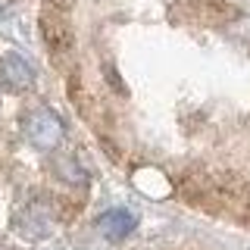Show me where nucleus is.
Listing matches in <instances>:
<instances>
[{"mask_svg": "<svg viewBox=\"0 0 250 250\" xmlns=\"http://www.w3.org/2000/svg\"><path fill=\"white\" fill-rule=\"evenodd\" d=\"M38 28H41L44 47L50 50L53 60H66L75 47L72 38V19H69V6L66 0H44L41 13H38Z\"/></svg>", "mask_w": 250, "mask_h": 250, "instance_id": "1", "label": "nucleus"}, {"mask_svg": "<svg viewBox=\"0 0 250 250\" xmlns=\"http://www.w3.org/2000/svg\"><path fill=\"white\" fill-rule=\"evenodd\" d=\"M53 169L60 172V178L62 182H69V185H84L88 182V175H84V169L78 166V160L72 153H60V156H53Z\"/></svg>", "mask_w": 250, "mask_h": 250, "instance_id": "7", "label": "nucleus"}, {"mask_svg": "<svg viewBox=\"0 0 250 250\" xmlns=\"http://www.w3.org/2000/svg\"><path fill=\"white\" fill-rule=\"evenodd\" d=\"M10 6H13V0H0V16L10 13Z\"/></svg>", "mask_w": 250, "mask_h": 250, "instance_id": "9", "label": "nucleus"}, {"mask_svg": "<svg viewBox=\"0 0 250 250\" xmlns=\"http://www.w3.org/2000/svg\"><path fill=\"white\" fill-rule=\"evenodd\" d=\"M106 78H109V84L116 88V94H125V84L119 82V72H116L113 66H106Z\"/></svg>", "mask_w": 250, "mask_h": 250, "instance_id": "8", "label": "nucleus"}, {"mask_svg": "<svg viewBox=\"0 0 250 250\" xmlns=\"http://www.w3.org/2000/svg\"><path fill=\"white\" fill-rule=\"evenodd\" d=\"M135 225H138L135 213H128V209H122V207L106 209V213L97 219V229H100V234H104L106 241H125L131 231H135Z\"/></svg>", "mask_w": 250, "mask_h": 250, "instance_id": "6", "label": "nucleus"}, {"mask_svg": "<svg viewBox=\"0 0 250 250\" xmlns=\"http://www.w3.org/2000/svg\"><path fill=\"white\" fill-rule=\"evenodd\" d=\"M188 6H191L194 16H197L200 22H207V25H229V22H234L241 16V10L231 6L229 0H191Z\"/></svg>", "mask_w": 250, "mask_h": 250, "instance_id": "5", "label": "nucleus"}, {"mask_svg": "<svg viewBox=\"0 0 250 250\" xmlns=\"http://www.w3.org/2000/svg\"><path fill=\"white\" fill-rule=\"evenodd\" d=\"M22 131H25V138L38 147V150H57L62 135H66L62 119L53 113V109H47V106L28 109V113L22 116Z\"/></svg>", "mask_w": 250, "mask_h": 250, "instance_id": "2", "label": "nucleus"}, {"mask_svg": "<svg viewBox=\"0 0 250 250\" xmlns=\"http://www.w3.org/2000/svg\"><path fill=\"white\" fill-rule=\"evenodd\" d=\"M57 225V207L50 197H35L16 213V229L25 238H47Z\"/></svg>", "mask_w": 250, "mask_h": 250, "instance_id": "3", "label": "nucleus"}, {"mask_svg": "<svg viewBox=\"0 0 250 250\" xmlns=\"http://www.w3.org/2000/svg\"><path fill=\"white\" fill-rule=\"evenodd\" d=\"M0 78L13 91H28L35 84V66L25 57H19V53H3V60H0Z\"/></svg>", "mask_w": 250, "mask_h": 250, "instance_id": "4", "label": "nucleus"}]
</instances>
